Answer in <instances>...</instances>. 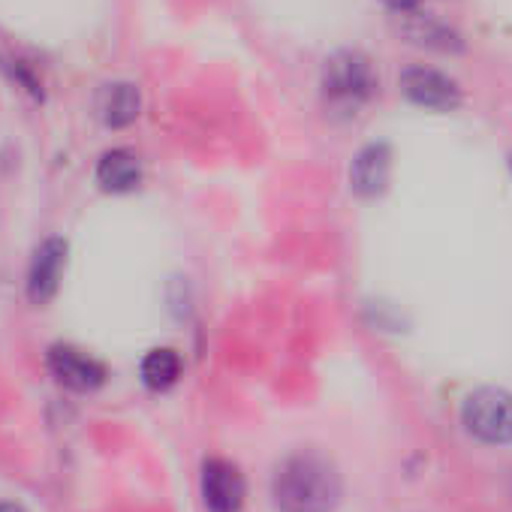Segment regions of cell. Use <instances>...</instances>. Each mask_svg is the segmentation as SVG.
I'll return each mask as SVG.
<instances>
[{
  "instance_id": "6da1fadb",
  "label": "cell",
  "mask_w": 512,
  "mask_h": 512,
  "mask_svg": "<svg viewBox=\"0 0 512 512\" xmlns=\"http://www.w3.org/2000/svg\"><path fill=\"white\" fill-rule=\"evenodd\" d=\"M272 497L281 512H332L341 500V476L329 458L296 452L278 464Z\"/></svg>"
},
{
  "instance_id": "7a4b0ae2",
  "label": "cell",
  "mask_w": 512,
  "mask_h": 512,
  "mask_svg": "<svg viewBox=\"0 0 512 512\" xmlns=\"http://www.w3.org/2000/svg\"><path fill=\"white\" fill-rule=\"evenodd\" d=\"M320 88H323L326 106H332L335 112L356 115V109H362L374 97L377 73L362 52L344 49V52H335L332 58H326L323 73H320Z\"/></svg>"
},
{
  "instance_id": "3957f363",
  "label": "cell",
  "mask_w": 512,
  "mask_h": 512,
  "mask_svg": "<svg viewBox=\"0 0 512 512\" xmlns=\"http://www.w3.org/2000/svg\"><path fill=\"white\" fill-rule=\"evenodd\" d=\"M461 422L482 443H512V395L497 386H482L464 398Z\"/></svg>"
},
{
  "instance_id": "277c9868",
  "label": "cell",
  "mask_w": 512,
  "mask_h": 512,
  "mask_svg": "<svg viewBox=\"0 0 512 512\" xmlns=\"http://www.w3.org/2000/svg\"><path fill=\"white\" fill-rule=\"evenodd\" d=\"M67 250L70 244L61 235L46 238L37 250L28 269V299L34 305H49L58 296L64 269H67Z\"/></svg>"
},
{
  "instance_id": "5b68a950",
  "label": "cell",
  "mask_w": 512,
  "mask_h": 512,
  "mask_svg": "<svg viewBox=\"0 0 512 512\" xmlns=\"http://www.w3.org/2000/svg\"><path fill=\"white\" fill-rule=\"evenodd\" d=\"M401 91L425 109H437V112H452L461 106V88L455 79H449L440 70L431 67H410L401 73Z\"/></svg>"
},
{
  "instance_id": "8992f818",
  "label": "cell",
  "mask_w": 512,
  "mask_h": 512,
  "mask_svg": "<svg viewBox=\"0 0 512 512\" xmlns=\"http://www.w3.org/2000/svg\"><path fill=\"white\" fill-rule=\"evenodd\" d=\"M46 365L61 386L76 389V392H94L106 383V368L94 356H88L76 347H67V344L49 347Z\"/></svg>"
},
{
  "instance_id": "52a82bcc",
  "label": "cell",
  "mask_w": 512,
  "mask_h": 512,
  "mask_svg": "<svg viewBox=\"0 0 512 512\" xmlns=\"http://www.w3.org/2000/svg\"><path fill=\"white\" fill-rule=\"evenodd\" d=\"M202 500L208 512H238L244 503V476L235 464L211 458L202 467Z\"/></svg>"
},
{
  "instance_id": "ba28073f",
  "label": "cell",
  "mask_w": 512,
  "mask_h": 512,
  "mask_svg": "<svg viewBox=\"0 0 512 512\" xmlns=\"http://www.w3.org/2000/svg\"><path fill=\"white\" fill-rule=\"evenodd\" d=\"M389 166H392V154L383 142H374L368 148H362L350 166V184L356 193L362 196H377L386 181H389Z\"/></svg>"
},
{
  "instance_id": "9c48e42d",
  "label": "cell",
  "mask_w": 512,
  "mask_h": 512,
  "mask_svg": "<svg viewBox=\"0 0 512 512\" xmlns=\"http://www.w3.org/2000/svg\"><path fill=\"white\" fill-rule=\"evenodd\" d=\"M139 109H142V100H139L136 85H130V82H112L100 91L97 112H100L103 124L112 130L130 127L139 118Z\"/></svg>"
},
{
  "instance_id": "30bf717a",
  "label": "cell",
  "mask_w": 512,
  "mask_h": 512,
  "mask_svg": "<svg viewBox=\"0 0 512 512\" xmlns=\"http://www.w3.org/2000/svg\"><path fill=\"white\" fill-rule=\"evenodd\" d=\"M142 181V166L136 154L124 148H112L100 157L97 163V184L109 193H130Z\"/></svg>"
},
{
  "instance_id": "8fae6325",
  "label": "cell",
  "mask_w": 512,
  "mask_h": 512,
  "mask_svg": "<svg viewBox=\"0 0 512 512\" xmlns=\"http://www.w3.org/2000/svg\"><path fill=\"white\" fill-rule=\"evenodd\" d=\"M139 377L148 389L154 392H166L181 380V356L169 347H157L151 350L142 365H139Z\"/></svg>"
},
{
  "instance_id": "7c38bea8",
  "label": "cell",
  "mask_w": 512,
  "mask_h": 512,
  "mask_svg": "<svg viewBox=\"0 0 512 512\" xmlns=\"http://www.w3.org/2000/svg\"><path fill=\"white\" fill-rule=\"evenodd\" d=\"M407 37L419 46H431V49H440V52H449V49H458V37L455 31H449L446 25H440L437 19H428V16H413L407 22Z\"/></svg>"
},
{
  "instance_id": "4fadbf2b",
  "label": "cell",
  "mask_w": 512,
  "mask_h": 512,
  "mask_svg": "<svg viewBox=\"0 0 512 512\" xmlns=\"http://www.w3.org/2000/svg\"><path fill=\"white\" fill-rule=\"evenodd\" d=\"M383 4H386L389 10H395V13L404 16V13H413V10L422 4V0H383Z\"/></svg>"
},
{
  "instance_id": "5bb4252c",
  "label": "cell",
  "mask_w": 512,
  "mask_h": 512,
  "mask_svg": "<svg viewBox=\"0 0 512 512\" xmlns=\"http://www.w3.org/2000/svg\"><path fill=\"white\" fill-rule=\"evenodd\" d=\"M0 512H25V509H22L19 503H7V500H4V503H0Z\"/></svg>"
},
{
  "instance_id": "9a60e30c",
  "label": "cell",
  "mask_w": 512,
  "mask_h": 512,
  "mask_svg": "<svg viewBox=\"0 0 512 512\" xmlns=\"http://www.w3.org/2000/svg\"><path fill=\"white\" fill-rule=\"evenodd\" d=\"M509 169H512V157H509Z\"/></svg>"
}]
</instances>
